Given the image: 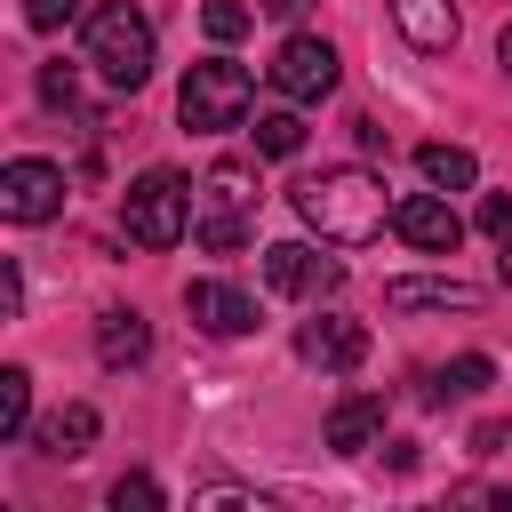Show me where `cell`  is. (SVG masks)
<instances>
[{
  "mask_svg": "<svg viewBox=\"0 0 512 512\" xmlns=\"http://www.w3.org/2000/svg\"><path fill=\"white\" fill-rule=\"evenodd\" d=\"M248 104H256V80H248V64H224V56L192 64V72H184V88H176V120H184V128H200V136L240 128V120H248Z\"/></svg>",
  "mask_w": 512,
  "mask_h": 512,
  "instance_id": "5b68a950",
  "label": "cell"
},
{
  "mask_svg": "<svg viewBox=\"0 0 512 512\" xmlns=\"http://www.w3.org/2000/svg\"><path fill=\"white\" fill-rule=\"evenodd\" d=\"M272 88H280L288 104H320V96L336 88V48H328L320 32L280 40V56H272Z\"/></svg>",
  "mask_w": 512,
  "mask_h": 512,
  "instance_id": "52a82bcc",
  "label": "cell"
},
{
  "mask_svg": "<svg viewBox=\"0 0 512 512\" xmlns=\"http://www.w3.org/2000/svg\"><path fill=\"white\" fill-rule=\"evenodd\" d=\"M504 440H512V424H504V416H488V424H480V432H472V448H480V456H496V448H504Z\"/></svg>",
  "mask_w": 512,
  "mask_h": 512,
  "instance_id": "4316f807",
  "label": "cell"
},
{
  "mask_svg": "<svg viewBox=\"0 0 512 512\" xmlns=\"http://www.w3.org/2000/svg\"><path fill=\"white\" fill-rule=\"evenodd\" d=\"M152 56H160V40H152V16H144V8L104 0V8L88 16V64H96V80H104V88L136 96V88L152 80Z\"/></svg>",
  "mask_w": 512,
  "mask_h": 512,
  "instance_id": "7a4b0ae2",
  "label": "cell"
},
{
  "mask_svg": "<svg viewBox=\"0 0 512 512\" xmlns=\"http://www.w3.org/2000/svg\"><path fill=\"white\" fill-rule=\"evenodd\" d=\"M392 232H400L416 256H456V240H464V216H456L440 192H408V200H392Z\"/></svg>",
  "mask_w": 512,
  "mask_h": 512,
  "instance_id": "9c48e42d",
  "label": "cell"
},
{
  "mask_svg": "<svg viewBox=\"0 0 512 512\" xmlns=\"http://www.w3.org/2000/svg\"><path fill=\"white\" fill-rule=\"evenodd\" d=\"M112 504H120V512H128V504L152 512V504H160V480H152V472H120V480H112Z\"/></svg>",
  "mask_w": 512,
  "mask_h": 512,
  "instance_id": "7402d4cb",
  "label": "cell"
},
{
  "mask_svg": "<svg viewBox=\"0 0 512 512\" xmlns=\"http://www.w3.org/2000/svg\"><path fill=\"white\" fill-rule=\"evenodd\" d=\"M496 56H504V72H512V24H504V40H496Z\"/></svg>",
  "mask_w": 512,
  "mask_h": 512,
  "instance_id": "f1b7e54d",
  "label": "cell"
},
{
  "mask_svg": "<svg viewBox=\"0 0 512 512\" xmlns=\"http://www.w3.org/2000/svg\"><path fill=\"white\" fill-rule=\"evenodd\" d=\"M192 200H200V184H184L176 168H144V176L120 192V232H128L136 248H176V240L192 232Z\"/></svg>",
  "mask_w": 512,
  "mask_h": 512,
  "instance_id": "3957f363",
  "label": "cell"
},
{
  "mask_svg": "<svg viewBox=\"0 0 512 512\" xmlns=\"http://www.w3.org/2000/svg\"><path fill=\"white\" fill-rule=\"evenodd\" d=\"M88 440H96V408H88V400H72V408H56V416L40 424V448H48V456H80Z\"/></svg>",
  "mask_w": 512,
  "mask_h": 512,
  "instance_id": "ac0fdd59",
  "label": "cell"
},
{
  "mask_svg": "<svg viewBox=\"0 0 512 512\" xmlns=\"http://www.w3.org/2000/svg\"><path fill=\"white\" fill-rule=\"evenodd\" d=\"M256 8H264V16H304L312 0H256Z\"/></svg>",
  "mask_w": 512,
  "mask_h": 512,
  "instance_id": "83f0119b",
  "label": "cell"
},
{
  "mask_svg": "<svg viewBox=\"0 0 512 512\" xmlns=\"http://www.w3.org/2000/svg\"><path fill=\"white\" fill-rule=\"evenodd\" d=\"M488 376H496V368H488V352H464V360H448V368H432V376H424V400H432V408H448V400H480V392H488Z\"/></svg>",
  "mask_w": 512,
  "mask_h": 512,
  "instance_id": "2e32d148",
  "label": "cell"
},
{
  "mask_svg": "<svg viewBox=\"0 0 512 512\" xmlns=\"http://www.w3.org/2000/svg\"><path fill=\"white\" fill-rule=\"evenodd\" d=\"M392 24H400V40L424 48V56L456 48V0H392Z\"/></svg>",
  "mask_w": 512,
  "mask_h": 512,
  "instance_id": "5bb4252c",
  "label": "cell"
},
{
  "mask_svg": "<svg viewBox=\"0 0 512 512\" xmlns=\"http://www.w3.org/2000/svg\"><path fill=\"white\" fill-rule=\"evenodd\" d=\"M72 16H80V0H24V24L32 32H64Z\"/></svg>",
  "mask_w": 512,
  "mask_h": 512,
  "instance_id": "603a6c76",
  "label": "cell"
},
{
  "mask_svg": "<svg viewBox=\"0 0 512 512\" xmlns=\"http://www.w3.org/2000/svg\"><path fill=\"white\" fill-rule=\"evenodd\" d=\"M248 136H256V160H296L304 152V120L296 112H256Z\"/></svg>",
  "mask_w": 512,
  "mask_h": 512,
  "instance_id": "d6986e66",
  "label": "cell"
},
{
  "mask_svg": "<svg viewBox=\"0 0 512 512\" xmlns=\"http://www.w3.org/2000/svg\"><path fill=\"white\" fill-rule=\"evenodd\" d=\"M0 312H8V320L24 312V272H16V264H0Z\"/></svg>",
  "mask_w": 512,
  "mask_h": 512,
  "instance_id": "484cf974",
  "label": "cell"
},
{
  "mask_svg": "<svg viewBox=\"0 0 512 512\" xmlns=\"http://www.w3.org/2000/svg\"><path fill=\"white\" fill-rule=\"evenodd\" d=\"M384 304H392V312H472L480 288L456 280V272H448V280H384Z\"/></svg>",
  "mask_w": 512,
  "mask_h": 512,
  "instance_id": "7c38bea8",
  "label": "cell"
},
{
  "mask_svg": "<svg viewBox=\"0 0 512 512\" xmlns=\"http://www.w3.org/2000/svg\"><path fill=\"white\" fill-rule=\"evenodd\" d=\"M248 16H256L248 0H208V8H200V32H208V40H240Z\"/></svg>",
  "mask_w": 512,
  "mask_h": 512,
  "instance_id": "44dd1931",
  "label": "cell"
},
{
  "mask_svg": "<svg viewBox=\"0 0 512 512\" xmlns=\"http://www.w3.org/2000/svg\"><path fill=\"white\" fill-rule=\"evenodd\" d=\"M296 360H304V368H320V376H352V368L368 360V328H360V320H344V312L304 320V328H296Z\"/></svg>",
  "mask_w": 512,
  "mask_h": 512,
  "instance_id": "30bf717a",
  "label": "cell"
},
{
  "mask_svg": "<svg viewBox=\"0 0 512 512\" xmlns=\"http://www.w3.org/2000/svg\"><path fill=\"white\" fill-rule=\"evenodd\" d=\"M376 432H384V400H376V392H352V400L328 408V448H336V456H368Z\"/></svg>",
  "mask_w": 512,
  "mask_h": 512,
  "instance_id": "4fadbf2b",
  "label": "cell"
},
{
  "mask_svg": "<svg viewBox=\"0 0 512 512\" xmlns=\"http://www.w3.org/2000/svg\"><path fill=\"white\" fill-rule=\"evenodd\" d=\"M288 200H296V216H304L320 240H336V248H360V240H376V232L392 224V200H384V176H376V168H320V176H304Z\"/></svg>",
  "mask_w": 512,
  "mask_h": 512,
  "instance_id": "6da1fadb",
  "label": "cell"
},
{
  "mask_svg": "<svg viewBox=\"0 0 512 512\" xmlns=\"http://www.w3.org/2000/svg\"><path fill=\"white\" fill-rule=\"evenodd\" d=\"M144 352H152L144 312H104V320H96V360H104V368H136Z\"/></svg>",
  "mask_w": 512,
  "mask_h": 512,
  "instance_id": "9a60e30c",
  "label": "cell"
},
{
  "mask_svg": "<svg viewBox=\"0 0 512 512\" xmlns=\"http://www.w3.org/2000/svg\"><path fill=\"white\" fill-rule=\"evenodd\" d=\"M248 224H256V168L248 160H216L200 176V200H192V240L216 248V256H232L248 240Z\"/></svg>",
  "mask_w": 512,
  "mask_h": 512,
  "instance_id": "277c9868",
  "label": "cell"
},
{
  "mask_svg": "<svg viewBox=\"0 0 512 512\" xmlns=\"http://www.w3.org/2000/svg\"><path fill=\"white\" fill-rule=\"evenodd\" d=\"M64 208V168L56 160H8L0 168V216L8 224H48Z\"/></svg>",
  "mask_w": 512,
  "mask_h": 512,
  "instance_id": "ba28073f",
  "label": "cell"
},
{
  "mask_svg": "<svg viewBox=\"0 0 512 512\" xmlns=\"http://www.w3.org/2000/svg\"><path fill=\"white\" fill-rule=\"evenodd\" d=\"M264 280H272V296L320 304V296H336V288H344V264H336V256H320V248H304V240H280V248H264Z\"/></svg>",
  "mask_w": 512,
  "mask_h": 512,
  "instance_id": "8992f818",
  "label": "cell"
},
{
  "mask_svg": "<svg viewBox=\"0 0 512 512\" xmlns=\"http://www.w3.org/2000/svg\"><path fill=\"white\" fill-rule=\"evenodd\" d=\"M24 424H32V376L0 368V440H24Z\"/></svg>",
  "mask_w": 512,
  "mask_h": 512,
  "instance_id": "ffe728a7",
  "label": "cell"
},
{
  "mask_svg": "<svg viewBox=\"0 0 512 512\" xmlns=\"http://www.w3.org/2000/svg\"><path fill=\"white\" fill-rule=\"evenodd\" d=\"M40 96H48L56 112H72V104H80V80H72L64 64H48V72H40Z\"/></svg>",
  "mask_w": 512,
  "mask_h": 512,
  "instance_id": "d4e9b609",
  "label": "cell"
},
{
  "mask_svg": "<svg viewBox=\"0 0 512 512\" xmlns=\"http://www.w3.org/2000/svg\"><path fill=\"white\" fill-rule=\"evenodd\" d=\"M480 232H488L496 248L512 240V192H488V200H480Z\"/></svg>",
  "mask_w": 512,
  "mask_h": 512,
  "instance_id": "cb8c5ba5",
  "label": "cell"
},
{
  "mask_svg": "<svg viewBox=\"0 0 512 512\" xmlns=\"http://www.w3.org/2000/svg\"><path fill=\"white\" fill-rule=\"evenodd\" d=\"M416 168H424L432 192H472V184H480V160H472L464 144H416Z\"/></svg>",
  "mask_w": 512,
  "mask_h": 512,
  "instance_id": "e0dca14e",
  "label": "cell"
},
{
  "mask_svg": "<svg viewBox=\"0 0 512 512\" xmlns=\"http://www.w3.org/2000/svg\"><path fill=\"white\" fill-rule=\"evenodd\" d=\"M496 272H504V288H512V240H504V264H496Z\"/></svg>",
  "mask_w": 512,
  "mask_h": 512,
  "instance_id": "f546056e",
  "label": "cell"
},
{
  "mask_svg": "<svg viewBox=\"0 0 512 512\" xmlns=\"http://www.w3.org/2000/svg\"><path fill=\"white\" fill-rule=\"evenodd\" d=\"M184 312L208 336H248L256 328V296H240L232 280H184Z\"/></svg>",
  "mask_w": 512,
  "mask_h": 512,
  "instance_id": "8fae6325",
  "label": "cell"
}]
</instances>
